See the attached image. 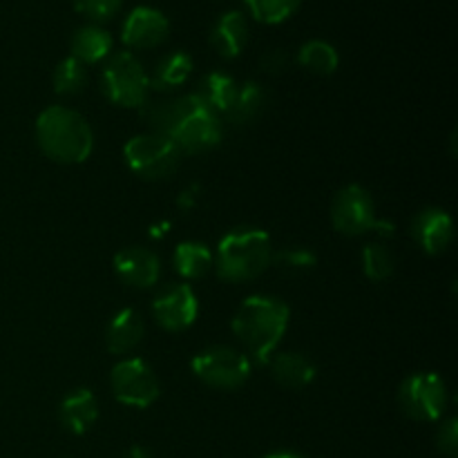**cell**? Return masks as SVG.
Segmentation results:
<instances>
[{"label":"cell","instance_id":"obj_33","mask_svg":"<svg viewBox=\"0 0 458 458\" xmlns=\"http://www.w3.org/2000/svg\"><path fill=\"white\" fill-rule=\"evenodd\" d=\"M125 458H152V454L146 450V447L134 445V447H130L128 454H125Z\"/></svg>","mask_w":458,"mask_h":458},{"label":"cell","instance_id":"obj_28","mask_svg":"<svg viewBox=\"0 0 458 458\" xmlns=\"http://www.w3.org/2000/svg\"><path fill=\"white\" fill-rule=\"evenodd\" d=\"M362 271L369 277L371 282H383L387 280L394 273V258L383 244H367L362 249Z\"/></svg>","mask_w":458,"mask_h":458},{"label":"cell","instance_id":"obj_19","mask_svg":"<svg viewBox=\"0 0 458 458\" xmlns=\"http://www.w3.org/2000/svg\"><path fill=\"white\" fill-rule=\"evenodd\" d=\"M112 45H114V40H112L110 31L98 25H85L74 31L70 49L72 56L83 63V65H97V63L106 61L110 56Z\"/></svg>","mask_w":458,"mask_h":458},{"label":"cell","instance_id":"obj_21","mask_svg":"<svg viewBox=\"0 0 458 458\" xmlns=\"http://www.w3.org/2000/svg\"><path fill=\"white\" fill-rule=\"evenodd\" d=\"M173 267L183 280H199L213 268V253L201 242H182L173 253Z\"/></svg>","mask_w":458,"mask_h":458},{"label":"cell","instance_id":"obj_9","mask_svg":"<svg viewBox=\"0 0 458 458\" xmlns=\"http://www.w3.org/2000/svg\"><path fill=\"white\" fill-rule=\"evenodd\" d=\"M398 403L410 419L434 423L447 410V387L434 371H419L403 380Z\"/></svg>","mask_w":458,"mask_h":458},{"label":"cell","instance_id":"obj_5","mask_svg":"<svg viewBox=\"0 0 458 458\" xmlns=\"http://www.w3.org/2000/svg\"><path fill=\"white\" fill-rule=\"evenodd\" d=\"M106 98L121 107H143L150 94V76L132 52H116L107 58L101 74Z\"/></svg>","mask_w":458,"mask_h":458},{"label":"cell","instance_id":"obj_25","mask_svg":"<svg viewBox=\"0 0 458 458\" xmlns=\"http://www.w3.org/2000/svg\"><path fill=\"white\" fill-rule=\"evenodd\" d=\"M250 16L264 25H280L300 9L302 0H244Z\"/></svg>","mask_w":458,"mask_h":458},{"label":"cell","instance_id":"obj_7","mask_svg":"<svg viewBox=\"0 0 458 458\" xmlns=\"http://www.w3.org/2000/svg\"><path fill=\"white\" fill-rule=\"evenodd\" d=\"M123 157L130 170L148 182H161L170 177L182 161V152L177 150V146L157 132L137 134L130 139L123 148Z\"/></svg>","mask_w":458,"mask_h":458},{"label":"cell","instance_id":"obj_16","mask_svg":"<svg viewBox=\"0 0 458 458\" xmlns=\"http://www.w3.org/2000/svg\"><path fill=\"white\" fill-rule=\"evenodd\" d=\"M61 423L74 437H83L98 419V403L89 389H74L61 401Z\"/></svg>","mask_w":458,"mask_h":458},{"label":"cell","instance_id":"obj_8","mask_svg":"<svg viewBox=\"0 0 458 458\" xmlns=\"http://www.w3.org/2000/svg\"><path fill=\"white\" fill-rule=\"evenodd\" d=\"M191 369L204 385L215 389H237L250 378V358L233 347H208L197 353Z\"/></svg>","mask_w":458,"mask_h":458},{"label":"cell","instance_id":"obj_17","mask_svg":"<svg viewBox=\"0 0 458 458\" xmlns=\"http://www.w3.org/2000/svg\"><path fill=\"white\" fill-rule=\"evenodd\" d=\"M271 367V374L282 387L289 389H302L316 380V365L311 362V358H307L304 353L295 352H282L273 353L271 360L267 362Z\"/></svg>","mask_w":458,"mask_h":458},{"label":"cell","instance_id":"obj_10","mask_svg":"<svg viewBox=\"0 0 458 458\" xmlns=\"http://www.w3.org/2000/svg\"><path fill=\"white\" fill-rule=\"evenodd\" d=\"M110 387L121 405L146 410L159 398V380L141 358H125L112 367Z\"/></svg>","mask_w":458,"mask_h":458},{"label":"cell","instance_id":"obj_2","mask_svg":"<svg viewBox=\"0 0 458 458\" xmlns=\"http://www.w3.org/2000/svg\"><path fill=\"white\" fill-rule=\"evenodd\" d=\"M291 311L282 300L250 295L233 316V334L244 343L250 356L267 365L289 329Z\"/></svg>","mask_w":458,"mask_h":458},{"label":"cell","instance_id":"obj_14","mask_svg":"<svg viewBox=\"0 0 458 458\" xmlns=\"http://www.w3.org/2000/svg\"><path fill=\"white\" fill-rule=\"evenodd\" d=\"M114 273L128 286L137 289H150L157 284L161 273L159 258L150 249L143 246H130L114 255Z\"/></svg>","mask_w":458,"mask_h":458},{"label":"cell","instance_id":"obj_26","mask_svg":"<svg viewBox=\"0 0 458 458\" xmlns=\"http://www.w3.org/2000/svg\"><path fill=\"white\" fill-rule=\"evenodd\" d=\"M52 83L56 94H61V97H74L88 83V72H85L83 63L76 61L74 56H67L54 70Z\"/></svg>","mask_w":458,"mask_h":458},{"label":"cell","instance_id":"obj_4","mask_svg":"<svg viewBox=\"0 0 458 458\" xmlns=\"http://www.w3.org/2000/svg\"><path fill=\"white\" fill-rule=\"evenodd\" d=\"M273 242L262 228H237L219 240L213 264L226 282H246L262 276L273 259Z\"/></svg>","mask_w":458,"mask_h":458},{"label":"cell","instance_id":"obj_27","mask_svg":"<svg viewBox=\"0 0 458 458\" xmlns=\"http://www.w3.org/2000/svg\"><path fill=\"white\" fill-rule=\"evenodd\" d=\"M318 255L311 249H304V246H286V249L273 250L271 267H277L282 273H289V276H302L309 273L311 268H316Z\"/></svg>","mask_w":458,"mask_h":458},{"label":"cell","instance_id":"obj_1","mask_svg":"<svg viewBox=\"0 0 458 458\" xmlns=\"http://www.w3.org/2000/svg\"><path fill=\"white\" fill-rule=\"evenodd\" d=\"M148 121L152 132L170 139L182 155H201L222 141V119L197 94L157 103Z\"/></svg>","mask_w":458,"mask_h":458},{"label":"cell","instance_id":"obj_13","mask_svg":"<svg viewBox=\"0 0 458 458\" xmlns=\"http://www.w3.org/2000/svg\"><path fill=\"white\" fill-rule=\"evenodd\" d=\"M411 237L425 253L438 255L454 240V222L443 208H425L411 222Z\"/></svg>","mask_w":458,"mask_h":458},{"label":"cell","instance_id":"obj_20","mask_svg":"<svg viewBox=\"0 0 458 458\" xmlns=\"http://www.w3.org/2000/svg\"><path fill=\"white\" fill-rule=\"evenodd\" d=\"M237 89H240V85L235 83L233 76L224 74V72H210V74H206L204 79H201L199 89H197L195 94L215 112V114L226 116L228 110L233 107V103H235Z\"/></svg>","mask_w":458,"mask_h":458},{"label":"cell","instance_id":"obj_6","mask_svg":"<svg viewBox=\"0 0 458 458\" xmlns=\"http://www.w3.org/2000/svg\"><path fill=\"white\" fill-rule=\"evenodd\" d=\"M331 224L335 231L347 237L365 235L369 231H378L380 235L392 237L396 231L392 222L376 217L374 199L360 183H349L335 195L334 204H331Z\"/></svg>","mask_w":458,"mask_h":458},{"label":"cell","instance_id":"obj_3","mask_svg":"<svg viewBox=\"0 0 458 458\" xmlns=\"http://www.w3.org/2000/svg\"><path fill=\"white\" fill-rule=\"evenodd\" d=\"M36 141L58 164H83L94 150V134L83 114L63 106L43 110L36 119Z\"/></svg>","mask_w":458,"mask_h":458},{"label":"cell","instance_id":"obj_32","mask_svg":"<svg viewBox=\"0 0 458 458\" xmlns=\"http://www.w3.org/2000/svg\"><path fill=\"white\" fill-rule=\"evenodd\" d=\"M195 188H188V191H183L182 195H179V206H182V208H192V206H195Z\"/></svg>","mask_w":458,"mask_h":458},{"label":"cell","instance_id":"obj_18","mask_svg":"<svg viewBox=\"0 0 458 458\" xmlns=\"http://www.w3.org/2000/svg\"><path fill=\"white\" fill-rule=\"evenodd\" d=\"M249 40V22L242 12H226L219 16L210 31V43L222 58H237Z\"/></svg>","mask_w":458,"mask_h":458},{"label":"cell","instance_id":"obj_22","mask_svg":"<svg viewBox=\"0 0 458 458\" xmlns=\"http://www.w3.org/2000/svg\"><path fill=\"white\" fill-rule=\"evenodd\" d=\"M267 101V89L259 83H255V81H246V83L240 85V89H237L235 103H233V107L228 110L226 119L235 125L250 123V121H255L262 114Z\"/></svg>","mask_w":458,"mask_h":458},{"label":"cell","instance_id":"obj_15","mask_svg":"<svg viewBox=\"0 0 458 458\" xmlns=\"http://www.w3.org/2000/svg\"><path fill=\"white\" fill-rule=\"evenodd\" d=\"M143 334H146V327H143L139 311H134V309H121L119 313H114L110 325H107V352L114 353V356H128L130 352H134L139 347V343L143 340Z\"/></svg>","mask_w":458,"mask_h":458},{"label":"cell","instance_id":"obj_31","mask_svg":"<svg viewBox=\"0 0 458 458\" xmlns=\"http://www.w3.org/2000/svg\"><path fill=\"white\" fill-rule=\"evenodd\" d=\"M259 67L267 74H282L289 67V56L284 49H268L262 58H259Z\"/></svg>","mask_w":458,"mask_h":458},{"label":"cell","instance_id":"obj_23","mask_svg":"<svg viewBox=\"0 0 458 458\" xmlns=\"http://www.w3.org/2000/svg\"><path fill=\"white\" fill-rule=\"evenodd\" d=\"M298 63L304 70L311 72V74L329 76L338 70L340 54L338 49L331 43H327V40L313 38L307 40V43L298 49Z\"/></svg>","mask_w":458,"mask_h":458},{"label":"cell","instance_id":"obj_34","mask_svg":"<svg viewBox=\"0 0 458 458\" xmlns=\"http://www.w3.org/2000/svg\"><path fill=\"white\" fill-rule=\"evenodd\" d=\"M264 458H304V456L295 454V452H271V454H267Z\"/></svg>","mask_w":458,"mask_h":458},{"label":"cell","instance_id":"obj_30","mask_svg":"<svg viewBox=\"0 0 458 458\" xmlns=\"http://www.w3.org/2000/svg\"><path fill=\"white\" fill-rule=\"evenodd\" d=\"M437 443H438V450H441L447 458H456L458 454V420L456 419L445 420V423L441 425Z\"/></svg>","mask_w":458,"mask_h":458},{"label":"cell","instance_id":"obj_11","mask_svg":"<svg viewBox=\"0 0 458 458\" xmlns=\"http://www.w3.org/2000/svg\"><path fill=\"white\" fill-rule=\"evenodd\" d=\"M152 313L165 331H186L199 316V300L188 284H168L155 295Z\"/></svg>","mask_w":458,"mask_h":458},{"label":"cell","instance_id":"obj_12","mask_svg":"<svg viewBox=\"0 0 458 458\" xmlns=\"http://www.w3.org/2000/svg\"><path fill=\"white\" fill-rule=\"evenodd\" d=\"M170 34V22L164 12L155 7H137L128 13L121 27V40L132 49H152Z\"/></svg>","mask_w":458,"mask_h":458},{"label":"cell","instance_id":"obj_29","mask_svg":"<svg viewBox=\"0 0 458 458\" xmlns=\"http://www.w3.org/2000/svg\"><path fill=\"white\" fill-rule=\"evenodd\" d=\"M72 4L81 16L89 18L92 22H103L116 16L123 0H72Z\"/></svg>","mask_w":458,"mask_h":458},{"label":"cell","instance_id":"obj_24","mask_svg":"<svg viewBox=\"0 0 458 458\" xmlns=\"http://www.w3.org/2000/svg\"><path fill=\"white\" fill-rule=\"evenodd\" d=\"M192 72V58L186 52H173L165 58H161L157 65L155 74L150 79V88L159 89V92H168V89H177L188 81Z\"/></svg>","mask_w":458,"mask_h":458}]
</instances>
